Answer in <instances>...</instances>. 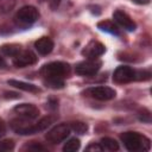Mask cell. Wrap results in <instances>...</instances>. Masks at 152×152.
Returning a JSON list of instances; mask_svg holds the SVG:
<instances>
[{
  "label": "cell",
  "mask_w": 152,
  "mask_h": 152,
  "mask_svg": "<svg viewBox=\"0 0 152 152\" xmlns=\"http://www.w3.org/2000/svg\"><path fill=\"white\" fill-rule=\"evenodd\" d=\"M121 140L125 145V147L131 152H138V151H148L151 142L150 139L140 133L137 132H125L121 134Z\"/></svg>",
  "instance_id": "6da1fadb"
},
{
  "label": "cell",
  "mask_w": 152,
  "mask_h": 152,
  "mask_svg": "<svg viewBox=\"0 0 152 152\" xmlns=\"http://www.w3.org/2000/svg\"><path fill=\"white\" fill-rule=\"evenodd\" d=\"M70 65L64 62H51L42 66L40 75L44 80H64L70 75Z\"/></svg>",
  "instance_id": "7a4b0ae2"
},
{
  "label": "cell",
  "mask_w": 152,
  "mask_h": 152,
  "mask_svg": "<svg viewBox=\"0 0 152 152\" xmlns=\"http://www.w3.org/2000/svg\"><path fill=\"white\" fill-rule=\"evenodd\" d=\"M39 17L38 10L33 6H24L14 15V23L20 27H27L31 26L33 23L37 21Z\"/></svg>",
  "instance_id": "3957f363"
},
{
  "label": "cell",
  "mask_w": 152,
  "mask_h": 152,
  "mask_svg": "<svg viewBox=\"0 0 152 152\" xmlns=\"http://www.w3.org/2000/svg\"><path fill=\"white\" fill-rule=\"evenodd\" d=\"M83 95L93 97L95 100H100V101H107V100H112L115 97L116 93L113 88L110 87H104V86H99V87H90L87 88L83 91Z\"/></svg>",
  "instance_id": "277c9868"
},
{
  "label": "cell",
  "mask_w": 152,
  "mask_h": 152,
  "mask_svg": "<svg viewBox=\"0 0 152 152\" xmlns=\"http://www.w3.org/2000/svg\"><path fill=\"white\" fill-rule=\"evenodd\" d=\"M70 127L66 124H59L55 127H52L45 135L46 140L51 144H59L62 141H64L68 135L70 134Z\"/></svg>",
  "instance_id": "5b68a950"
},
{
  "label": "cell",
  "mask_w": 152,
  "mask_h": 152,
  "mask_svg": "<svg viewBox=\"0 0 152 152\" xmlns=\"http://www.w3.org/2000/svg\"><path fill=\"white\" fill-rule=\"evenodd\" d=\"M101 68V62L97 59H88L76 64L75 72L80 76H91L95 75Z\"/></svg>",
  "instance_id": "8992f818"
},
{
  "label": "cell",
  "mask_w": 152,
  "mask_h": 152,
  "mask_svg": "<svg viewBox=\"0 0 152 152\" xmlns=\"http://www.w3.org/2000/svg\"><path fill=\"white\" fill-rule=\"evenodd\" d=\"M20 118V116H19ZM11 128L20 134V135H28V134H34V133H38L37 132V128H36V124H30L27 121V119H24V118H20V119H13L10 124Z\"/></svg>",
  "instance_id": "52a82bcc"
},
{
  "label": "cell",
  "mask_w": 152,
  "mask_h": 152,
  "mask_svg": "<svg viewBox=\"0 0 152 152\" xmlns=\"http://www.w3.org/2000/svg\"><path fill=\"white\" fill-rule=\"evenodd\" d=\"M135 80V70H133L131 66L127 65H120L114 70L113 74V81L116 83H128Z\"/></svg>",
  "instance_id": "ba28073f"
},
{
  "label": "cell",
  "mask_w": 152,
  "mask_h": 152,
  "mask_svg": "<svg viewBox=\"0 0 152 152\" xmlns=\"http://www.w3.org/2000/svg\"><path fill=\"white\" fill-rule=\"evenodd\" d=\"M38 58L31 50H21L17 56L13 57V64L17 68H25L37 63Z\"/></svg>",
  "instance_id": "9c48e42d"
},
{
  "label": "cell",
  "mask_w": 152,
  "mask_h": 152,
  "mask_svg": "<svg viewBox=\"0 0 152 152\" xmlns=\"http://www.w3.org/2000/svg\"><path fill=\"white\" fill-rule=\"evenodd\" d=\"M104 45L97 40H91L90 43H88L84 49L82 50V55L84 57H87L88 59H96L97 57H100L101 55L104 53Z\"/></svg>",
  "instance_id": "30bf717a"
},
{
  "label": "cell",
  "mask_w": 152,
  "mask_h": 152,
  "mask_svg": "<svg viewBox=\"0 0 152 152\" xmlns=\"http://www.w3.org/2000/svg\"><path fill=\"white\" fill-rule=\"evenodd\" d=\"M14 113L18 114L20 118L27 119V120H33L38 118L39 115V109L31 103H21L14 107Z\"/></svg>",
  "instance_id": "8fae6325"
},
{
  "label": "cell",
  "mask_w": 152,
  "mask_h": 152,
  "mask_svg": "<svg viewBox=\"0 0 152 152\" xmlns=\"http://www.w3.org/2000/svg\"><path fill=\"white\" fill-rule=\"evenodd\" d=\"M113 19L116 24H119L121 27H124L125 30L127 31H134L137 25L131 19V17L125 13L124 11H120V10H116L114 13H113Z\"/></svg>",
  "instance_id": "7c38bea8"
},
{
  "label": "cell",
  "mask_w": 152,
  "mask_h": 152,
  "mask_svg": "<svg viewBox=\"0 0 152 152\" xmlns=\"http://www.w3.org/2000/svg\"><path fill=\"white\" fill-rule=\"evenodd\" d=\"M34 48L40 55H49L53 49V42L49 37H42L36 40Z\"/></svg>",
  "instance_id": "4fadbf2b"
},
{
  "label": "cell",
  "mask_w": 152,
  "mask_h": 152,
  "mask_svg": "<svg viewBox=\"0 0 152 152\" xmlns=\"http://www.w3.org/2000/svg\"><path fill=\"white\" fill-rule=\"evenodd\" d=\"M7 83L14 88H18V89H21V90H25V91H28V93H38L39 89L34 86V84H31V83H26V82H23V81H18V80H8Z\"/></svg>",
  "instance_id": "5bb4252c"
},
{
  "label": "cell",
  "mask_w": 152,
  "mask_h": 152,
  "mask_svg": "<svg viewBox=\"0 0 152 152\" xmlns=\"http://www.w3.org/2000/svg\"><path fill=\"white\" fill-rule=\"evenodd\" d=\"M97 27L104 32H109L113 34H119V28L112 20H102L97 24Z\"/></svg>",
  "instance_id": "9a60e30c"
},
{
  "label": "cell",
  "mask_w": 152,
  "mask_h": 152,
  "mask_svg": "<svg viewBox=\"0 0 152 152\" xmlns=\"http://www.w3.org/2000/svg\"><path fill=\"white\" fill-rule=\"evenodd\" d=\"M100 145H101L102 150H107V151H118L119 150V144L113 138H108V137L102 138Z\"/></svg>",
  "instance_id": "2e32d148"
},
{
  "label": "cell",
  "mask_w": 152,
  "mask_h": 152,
  "mask_svg": "<svg viewBox=\"0 0 152 152\" xmlns=\"http://www.w3.org/2000/svg\"><path fill=\"white\" fill-rule=\"evenodd\" d=\"M20 51H21V46L18 44H6V45L1 46V52L7 56H11V57L17 56Z\"/></svg>",
  "instance_id": "e0dca14e"
},
{
  "label": "cell",
  "mask_w": 152,
  "mask_h": 152,
  "mask_svg": "<svg viewBox=\"0 0 152 152\" xmlns=\"http://www.w3.org/2000/svg\"><path fill=\"white\" fill-rule=\"evenodd\" d=\"M80 146H81L80 140L77 138H71L63 146V151L64 152H75V151H77L80 148Z\"/></svg>",
  "instance_id": "ac0fdd59"
},
{
  "label": "cell",
  "mask_w": 152,
  "mask_h": 152,
  "mask_svg": "<svg viewBox=\"0 0 152 152\" xmlns=\"http://www.w3.org/2000/svg\"><path fill=\"white\" fill-rule=\"evenodd\" d=\"M53 118L52 116H50V115H46V116H44V118H42L37 124H36V128H37V132H42V131H44L45 128H48L52 122H53Z\"/></svg>",
  "instance_id": "d6986e66"
},
{
  "label": "cell",
  "mask_w": 152,
  "mask_h": 152,
  "mask_svg": "<svg viewBox=\"0 0 152 152\" xmlns=\"http://www.w3.org/2000/svg\"><path fill=\"white\" fill-rule=\"evenodd\" d=\"M69 127H70V129H72L77 134H84L88 131L87 124H84L82 121H72V122H70Z\"/></svg>",
  "instance_id": "ffe728a7"
},
{
  "label": "cell",
  "mask_w": 152,
  "mask_h": 152,
  "mask_svg": "<svg viewBox=\"0 0 152 152\" xmlns=\"http://www.w3.org/2000/svg\"><path fill=\"white\" fill-rule=\"evenodd\" d=\"M15 6V0H0V13L7 14Z\"/></svg>",
  "instance_id": "44dd1931"
},
{
  "label": "cell",
  "mask_w": 152,
  "mask_h": 152,
  "mask_svg": "<svg viewBox=\"0 0 152 152\" xmlns=\"http://www.w3.org/2000/svg\"><path fill=\"white\" fill-rule=\"evenodd\" d=\"M44 83L52 89H61L64 87V80H44Z\"/></svg>",
  "instance_id": "7402d4cb"
},
{
  "label": "cell",
  "mask_w": 152,
  "mask_h": 152,
  "mask_svg": "<svg viewBox=\"0 0 152 152\" xmlns=\"http://www.w3.org/2000/svg\"><path fill=\"white\" fill-rule=\"evenodd\" d=\"M14 148V141L12 139H5L0 141V152H8Z\"/></svg>",
  "instance_id": "603a6c76"
},
{
  "label": "cell",
  "mask_w": 152,
  "mask_h": 152,
  "mask_svg": "<svg viewBox=\"0 0 152 152\" xmlns=\"http://www.w3.org/2000/svg\"><path fill=\"white\" fill-rule=\"evenodd\" d=\"M23 150H25V151H33V152H37V151H46V148L44 146H42L40 144H37L34 141H31L30 144H26L23 147Z\"/></svg>",
  "instance_id": "cb8c5ba5"
},
{
  "label": "cell",
  "mask_w": 152,
  "mask_h": 152,
  "mask_svg": "<svg viewBox=\"0 0 152 152\" xmlns=\"http://www.w3.org/2000/svg\"><path fill=\"white\" fill-rule=\"evenodd\" d=\"M86 151H88V152H91V151L101 152V151H102V147H101V145H100V144H95V142H93V144H90L89 146H87V147H86Z\"/></svg>",
  "instance_id": "d4e9b609"
},
{
  "label": "cell",
  "mask_w": 152,
  "mask_h": 152,
  "mask_svg": "<svg viewBox=\"0 0 152 152\" xmlns=\"http://www.w3.org/2000/svg\"><path fill=\"white\" fill-rule=\"evenodd\" d=\"M6 124H5V121L2 120V119H0V138L1 137H4L5 134H6Z\"/></svg>",
  "instance_id": "484cf974"
},
{
  "label": "cell",
  "mask_w": 152,
  "mask_h": 152,
  "mask_svg": "<svg viewBox=\"0 0 152 152\" xmlns=\"http://www.w3.org/2000/svg\"><path fill=\"white\" fill-rule=\"evenodd\" d=\"M48 4H49V6L52 8V10H55V8H57V6L59 5V2H61V0H45Z\"/></svg>",
  "instance_id": "4316f807"
},
{
  "label": "cell",
  "mask_w": 152,
  "mask_h": 152,
  "mask_svg": "<svg viewBox=\"0 0 152 152\" xmlns=\"http://www.w3.org/2000/svg\"><path fill=\"white\" fill-rule=\"evenodd\" d=\"M132 1L138 4V5H147L150 2V0H132Z\"/></svg>",
  "instance_id": "83f0119b"
},
{
  "label": "cell",
  "mask_w": 152,
  "mask_h": 152,
  "mask_svg": "<svg viewBox=\"0 0 152 152\" xmlns=\"http://www.w3.org/2000/svg\"><path fill=\"white\" fill-rule=\"evenodd\" d=\"M6 62H5V59L2 58V57H0V69H5L6 68Z\"/></svg>",
  "instance_id": "f1b7e54d"
}]
</instances>
